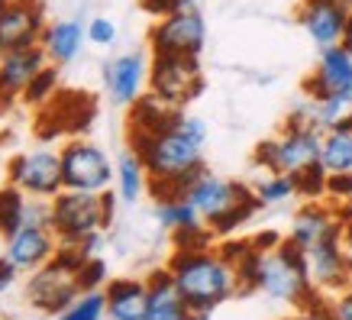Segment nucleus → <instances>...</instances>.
Listing matches in <instances>:
<instances>
[{
	"mask_svg": "<svg viewBox=\"0 0 352 320\" xmlns=\"http://www.w3.org/2000/svg\"><path fill=\"white\" fill-rule=\"evenodd\" d=\"M62 184L72 191H94L104 194L113 188L117 178V165L110 162V156L100 146L87 142L81 136H72L62 149Z\"/></svg>",
	"mask_w": 352,
	"mask_h": 320,
	"instance_id": "nucleus-8",
	"label": "nucleus"
},
{
	"mask_svg": "<svg viewBox=\"0 0 352 320\" xmlns=\"http://www.w3.org/2000/svg\"><path fill=\"white\" fill-rule=\"evenodd\" d=\"M342 45L352 52V13H349V20H346V30H342Z\"/></svg>",
	"mask_w": 352,
	"mask_h": 320,
	"instance_id": "nucleus-40",
	"label": "nucleus"
},
{
	"mask_svg": "<svg viewBox=\"0 0 352 320\" xmlns=\"http://www.w3.org/2000/svg\"><path fill=\"white\" fill-rule=\"evenodd\" d=\"M217 239V233L210 226L204 224H194V226H182V230H171V243L175 249H184V253H197V249H210Z\"/></svg>",
	"mask_w": 352,
	"mask_h": 320,
	"instance_id": "nucleus-32",
	"label": "nucleus"
},
{
	"mask_svg": "<svg viewBox=\"0 0 352 320\" xmlns=\"http://www.w3.org/2000/svg\"><path fill=\"white\" fill-rule=\"evenodd\" d=\"M104 317H107L104 291H81V298L75 304H68L62 314H55V320H104Z\"/></svg>",
	"mask_w": 352,
	"mask_h": 320,
	"instance_id": "nucleus-30",
	"label": "nucleus"
},
{
	"mask_svg": "<svg viewBox=\"0 0 352 320\" xmlns=\"http://www.w3.org/2000/svg\"><path fill=\"white\" fill-rule=\"evenodd\" d=\"M207 45V20L201 10H178L152 23L149 49L152 55H197Z\"/></svg>",
	"mask_w": 352,
	"mask_h": 320,
	"instance_id": "nucleus-10",
	"label": "nucleus"
},
{
	"mask_svg": "<svg viewBox=\"0 0 352 320\" xmlns=\"http://www.w3.org/2000/svg\"><path fill=\"white\" fill-rule=\"evenodd\" d=\"M256 198L262 201V207L285 204V201H291V198H298L294 175H285V171H265L256 184Z\"/></svg>",
	"mask_w": 352,
	"mask_h": 320,
	"instance_id": "nucleus-28",
	"label": "nucleus"
},
{
	"mask_svg": "<svg viewBox=\"0 0 352 320\" xmlns=\"http://www.w3.org/2000/svg\"><path fill=\"white\" fill-rule=\"evenodd\" d=\"M16 275H20V268L13 266L7 256H0V291H10L16 285Z\"/></svg>",
	"mask_w": 352,
	"mask_h": 320,
	"instance_id": "nucleus-38",
	"label": "nucleus"
},
{
	"mask_svg": "<svg viewBox=\"0 0 352 320\" xmlns=\"http://www.w3.org/2000/svg\"><path fill=\"white\" fill-rule=\"evenodd\" d=\"M45 7L43 0H7L0 13V55L26 45H39L45 32Z\"/></svg>",
	"mask_w": 352,
	"mask_h": 320,
	"instance_id": "nucleus-14",
	"label": "nucleus"
},
{
	"mask_svg": "<svg viewBox=\"0 0 352 320\" xmlns=\"http://www.w3.org/2000/svg\"><path fill=\"white\" fill-rule=\"evenodd\" d=\"M49 226L58 236V243H81L87 236L104 233L110 226L104 194L62 188L49 201Z\"/></svg>",
	"mask_w": 352,
	"mask_h": 320,
	"instance_id": "nucleus-6",
	"label": "nucleus"
},
{
	"mask_svg": "<svg viewBox=\"0 0 352 320\" xmlns=\"http://www.w3.org/2000/svg\"><path fill=\"white\" fill-rule=\"evenodd\" d=\"M55 94H58V65L49 62L43 72L26 85V91H23L20 100L26 107H45L49 100H55Z\"/></svg>",
	"mask_w": 352,
	"mask_h": 320,
	"instance_id": "nucleus-29",
	"label": "nucleus"
},
{
	"mask_svg": "<svg viewBox=\"0 0 352 320\" xmlns=\"http://www.w3.org/2000/svg\"><path fill=\"white\" fill-rule=\"evenodd\" d=\"M85 253L78 243H58L55 259H49L43 268L30 272L26 281V301L43 314H62L68 304L81 298V281L78 268L85 262Z\"/></svg>",
	"mask_w": 352,
	"mask_h": 320,
	"instance_id": "nucleus-5",
	"label": "nucleus"
},
{
	"mask_svg": "<svg viewBox=\"0 0 352 320\" xmlns=\"http://www.w3.org/2000/svg\"><path fill=\"white\" fill-rule=\"evenodd\" d=\"M149 91L168 100L171 107L191 104L204 91V72L197 55H152L149 62Z\"/></svg>",
	"mask_w": 352,
	"mask_h": 320,
	"instance_id": "nucleus-9",
	"label": "nucleus"
},
{
	"mask_svg": "<svg viewBox=\"0 0 352 320\" xmlns=\"http://www.w3.org/2000/svg\"><path fill=\"white\" fill-rule=\"evenodd\" d=\"M352 94V52L342 43L327 45L317 55L314 72L304 78V97L327 100V97H349Z\"/></svg>",
	"mask_w": 352,
	"mask_h": 320,
	"instance_id": "nucleus-12",
	"label": "nucleus"
},
{
	"mask_svg": "<svg viewBox=\"0 0 352 320\" xmlns=\"http://www.w3.org/2000/svg\"><path fill=\"white\" fill-rule=\"evenodd\" d=\"M26 224H49V201H30V194L7 182L0 188V236L10 239Z\"/></svg>",
	"mask_w": 352,
	"mask_h": 320,
	"instance_id": "nucleus-20",
	"label": "nucleus"
},
{
	"mask_svg": "<svg viewBox=\"0 0 352 320\" xmlns=\"http://www.w3.org/2000/svg\"><path fill=\"white\" fill-rule=\"evenodd\" d=\"M85 39H87V26H81V20H55L45 26L39 45H43L45 58L62 68V65H68L81 52Z\"/></svg>",
	"mask_w": 352,
	"mask_h": 320,
	"instance_id": "nucleus-23",
	"label": "nucleus"
},
{
	"mask_svg": "<svg viewBox=\"0 0 352 320\" xmlns=\"http://www.w3.org/2000/svg\"><path fill=\"white\" fill-rule=\"evenodd\" d=\"M3 243H7L3 246V256L10 259L20 272H36V268H43L58 253V236L52 233L49 224H26L10 239H3Z\"/></svg>",
	"mask_w": 352,
	"mask_h": 320,
	"instance_id": "nucleus-19",
	"label": "nucleus"
},
{
	"mask_svg": "<svg viewBox=\"0 0 352 320\" xmlns=\"http://www.w3.org/2000/svg\"><path fill=\"white\" fill-rule=\"evenodd\" d=\"M342 253H346V262H349V268H352V217L346 220V226H342Z\"/></svg>",
	"mask_w": 352,
	"mask_h": 320,
	"instance_id": "nucleus-39",
	"label": "nucleus"
},
{
	"mask_svg": "<svg viewBox=\"0 0 352 320\" xmlns=\"http://www.w3.org/2000/svg\"><path fill=\"white\" fill-rule=\"evenodd\" d=\"M45 65L49 58H45L43 45H26V49H13V52L0 55V114H7L20 100L26 85Z\"/></svg>",
	"mask_w": 352,
	"mask_h": 320,
	"instance_id": "nucleus-15",
	"label": "nucleus"
},
{
	"mask_svg": "<svg viewBox=\"0 0 352 320\" xmlns=\"http://www.w3.org/2000/svg\"><path fill=\"white\" fill-rule=\"evenodd\" d=\"M346 129H349V133H352V114H349V123H346Z\"/></svg>",
	"mask_w": 352,
	"mask_h": 320,
	"instance_id": "nucleus-41",
	"label": "nucleus"
},
{
	"mask_svg": "<svg viewBox=\"0 0 352 320\" xmlns=\"http://www.w3.org/2000/svg\"><path fill=\"white\" fill-rule=\"evenodd\" d=\"M281 320H300V314H298V317H281Z\"/></svg>",
	"mask_w": 352,
	"mask_h": 320,
	"instance_id": "nucleus-43",
	"label": "nucleus"
},
{
	"mask_svg": "<svg viewBox=\"0 0 352 320\" xmlns=\"http://www.w3.org/2000/svg\"><path fill=\"white\" fill-rule=\"evenodd\" d=\"M352 217L349 207H342L340 201H307L304 207H298L294 220H291L288 239L300 246V249H310L314 243H320L323 236H330L333 230H340L346 220Z\"/></svg>",
	"mask_w": 352,
	"mask_h": 320,
	"instance_id": "nucleus-18",
	"label": "nucleus"
},
{
	"mask_svg": "<svg viewBox=\"0 0 352 320\" xmlns=\"http://www.w3.org/2000/svg\"><path fill=\"white\" fill-rule=\"evenodd\" d=\"M3 7H7V0H0V13H3Z\"/></svg>",
	"mask_w": 352,
	"mask_h": 320,
	"instance_id": "nucleus-42",
	"label": "nucleus"
},
{
	"mask_svg": "<svg viewBox=\"0 0 352 320\" xmlns=\"http://www.w3.org/2000/svg\"><path fill=\"white\" fill-rule=\"evenodd\" d=\"M330 310L336 320H352V285L346 291H340V295H333Z\"/></svg>",
	"mask_w": 352,
	"mask_h": 320,
	"instance_id": "nucleus-37",
	"label": "nucleus"
},
{
	"mask_svg": "<svg viewBox=\"0 0 352 320\" xmlns=\"http://www.w3.org/2000/svg\"><path fill=\"white\" fill-rule=\"evenodd\" d=\"M168 272L194 320H207L220 304L239 295V275L233 262L220 253V246L197 253L175 249V256L168 259Z\"/></svg>",
	"mask_w": 352,
	"mask_h": 320,
	"instance_id": "nucleus-2",
	"label": "nucleus"
},
{
	"mask_svg": "<svg viewBox=\"0 0 352 320\" xmlns=\"http://www.w3.org/2000/svg\"><path fill=\"white\" fill-rule=\"evenodd\" d=\"M149 188V171L142 165L133 149H123L117 159V178H113V191L120 194L123 204H136Z\"/></svg>",
	"mask_w": 352,
	"mask_h": 320,
	"instance_id": "nucleus-25",
	"label": "nucleus"
},
{
	"mask_svg": "<svg viewBox=\"0 0 352 320\" xmlns=\"http://www.w3.org/2000/svg\"><path fill=\"white\" fill-rule=\"evenodd\" d=\"M323 133L307 123H285V129L275 139L258 142L252 152V162L265 171H285V175H300L314 162H320Z\"/></svg>",
	"mask_w": 352,
	"mask_h": 320,
	"instance_id": "nucleus-7",
	"label": "nucleus"
},
{
	"mask_svg": "<svg viewBox=\"0 0 352 320\" xmlns=\"http://www.w3.org/2000/svg\"><path fill=\"white\" fill-rule=\"evenodd\" d=\"M110 320H146V301L149 288L146 278H113L104 288Z\"/></svg>",
	"mask_w": 352,
	"mask_h": 320,
	"instance_id": "nucleus-22",
	"label": "nucleus"
},
{
	"mask_svg": "<svg viewBox=\"0 0 352 320\" xmlns=\"http://www.w3.org/2000/svg\"><path fill=\"white\" fill-rule=\"evenodd\" d=\"M10 184H16L20 191L30 198H43L52 201L55 194L62 191V156L58 149H36V152H20L13 156L7 165Z\"/></svg>",
	"mask_w": 352,
	"mask_h": 320,
	"instance_id": "nucleus-11",
	"label": "nucleus"
},
{
	"mask_svg": "<svg viewBox=\"0 0 352 320\" xmlns=\"http://www.w3.org/2000/svg\"><path fill=\"white\" fill-rule=\"evenodd\" d=\"M256 291H262V295H268V298H275V301L298 304L300 310L323 298V291L310 278L307 253L294 239H288V236H281L278 246L258 253Z\"/></svg>",
	"mask_w": 352,
	"mask_h": 320,
	"instance_id": "nucleus-3",
	"label": "nucleus"
},
{
	"mask_svg": "<svg viewBox=\"0 0 352 320\" xmlns=\"http://www.w3.org/2000/svg\"><path fill=\"white\" fill-rule=\"evenodd\" d=\"M104 87L113 104L129 107L149 91V62L142 52H123L104 65Z\"/></svg>",
	"mask_w": 352,
	"mask_h": 320,
	"instance_id": "nucleus-16",
	"label": "nucleus"
},
{
	"mask_svg": "<svg viewBox=\"0 0 352 320\" xmlns=\"http://www.w3.org/2000/svg\"><path fill=\"white\" fill-rule=\"evenodd\" d=\"M78 281H81V291H104L107 288V262L100 256L85 259L78 268Z\"/></svg>",
	"mask_w": 352,
	"mask_h": 320,
	"instance_id": "nucleus-33",
	"label": "nucleus"
},
{
	"mask_svg": "<svg viewBox=\"0 0 352 320\" xmlns=\"http://www.w3.org/2000/svg\"><path fill=\"white\" fill-rule=\"evenodd\" d=\"M184 198L201 211L204 224L210 226L217 236H230L233 230L249 224L256 217V211L262 207V201L256 198V188L233 182V178H220V175L207 169L194 178V184L188 188Z\"/></svg>",
	"mask_w": 352,
	"mask_h": 320,
	"instance_id": "nucleus-4",
	"label": "nucleus"
},
{
	"mask_svg": "<svg viewBox=\"0 0 352 320\" xmlns=\"http://www.w3.org/2000/svg\"><path fill=\"white\" fill-rule=\"evenodd\" d=\"M146 288H149L146 320H194L182 298V291L175 285V278H171L168 266L152 268L149 275H146Z\"/></svg>",
	"mask_w": 352,
	"mask_h": 320,
	"instance_id": "nucleus-21",
	"label": "nucleus"
},
{
	"mask_svg": "<svg viewBox=\"0 0 352 320\" xmlns=\"http://www.w3.org/2000/svg\"><path fill=\"white\" fill-rule=\"evenodd\" d=\"M342 226L333 230L330 236H323L320 243H314L310 249H304L310 278H314V285L323 295H340V291H346L352 285V268L346 262V253H342Z\"/></svg>",
	"mask_w": 352,
	"mask_h": 320,
	"instance_id": "nucleus-13",
	"label": "nucleus"
},
{
	"mask_svg": "<svg viewBox=\"0 0 352 320\" xmlns=\"http://www.w3.org/2000/svg\"><path fill=\"white\" fill-rule=\"evenodd\" d=\"M142 10L162 20L168 13H178V10H201V0H142Z\"/></svg>",
	"mask_w": 352,
	"mask_h": 320,
	"instance_id": "nucleus-34",
	"label": "nucleus"
},
{
	"mask_svg": "<svg viewBox=\"0 0 352 320\" xmlns=\"http://www.w3.org/2000/svg\"><path fill=\"white\" fill-rule=\"evenodd\" d=\"M320 162L330 175L352 171V133L349 129H327V133H323Z\"/></svg>",
	"mask_w": 352,
	"mask_h": 320,
	"instance_id": "nucleus-26",
	"label": "nucleus"
},
{
	"mask_svg": "<svg viewBox=\"0 0 352 320\" xmlns=\"http://www.w3.org/2000/svg\"><path fill=\"white\" fill-rule=\"evenodd\" d=\"M327 178H330V171L323 169V162H314L310 169L294 175L298 198H304V201H323L327 198Z\"/></svg>",
	"mask_w": 352,
	"mask_h": 320,
	"instance_id": "nucleus-31",
	"label": "nucleus"
},
{
	"mask_svg": "<svg viewBox=\"0 0 352 320\" xmlns=\"http://www.w3.org/2000/svg\"><path fill=\"white\" fill-rule=\"evenodd\" d=\"M327 198L330 201H352V171H342V175H330L327 178Z\"/></svg>",
	"mask_w": 352,
	"mask_h": 320,
	"instance_id": "nucleus-36",
	"label": "nucleus"
},
{
	"mask_svg": "<svg viewBox=\"0 0 352 320\" xmlns=\"http://www.w3.org/2000/svg\"><path fill=\"white\" fill-rule=\"evenodd\" d=\"M178 107H171L168 100H162L159 94H146L139 97L136 104H129V136L136 133H159V129H168L175 120H178Z\"/></svg>",
	"mask_w": 352,
	"mask_h": 320,
	"instance_id": "nucleus-24",
	"label": "nucleus"
},
{
	"mask_svg": "<svg viewBox=\"0 0 352 320\" xmlns=\"http://www.w3.org/2000/svg\"><path fill=\"white\" fill-rule=\"evenodd\" d=\"M87 39L94 45H113L117 43V23L110 17H94L87 23Z\"/></svg>",
	"mask_w": 352,
	"mask_h": 320,
	"instance_id": "nucleus-35",
	"label": "nucleus"
},
{
	"mask_svg": "<svg viewBox=\"0 0 352 320\" xmlns=\"http://www.w3.org/2000/svg\"><path fill=\"white\" fill-rule=\"evenodd\" d=\"M349 13L352 0H304L298 20L310 36V43L317 49H327V45L342 43V30H346Z\"/></svg>",
	"mask_w": 352,
	"mask_h": 320,
	"instance_id": "nucleus-17",
	"label": "nucleus"
},
{
	"mask_svg": "<svg viewBox=\"0 0 352 320\" xmlns=\"http://www.w3.org/2000/svg\"><path fill=\"white\" fill-rule=\"evenodd\" d=\"M155 220L171 233V230H182V226L201 224L204 217L188 198H162V201L155 204Z\"/></svg>",
	"mask_w": 352,
	"mask_h": 320,
	"instance_id": "nucleus-27",
	"label": "nucleus"
},
{
	"mask_svg": "<svg viewBox=\"0 0 352 320\" xmlns=\"http://www.w3.org/2000/svg\"><path fill=\"white\" fill-rule=\"evenodd\" d=\"M129 149L142 159L146 171H149V188L159 201L162 198H184L194 178L207 169L204 165V142L188 136L178 127V120L159 133L129 136Z\"/></svg>",
	"mask_w": 352,
	"mask_h": 320,
	"instance_id": "nucleus-1",
	"label": "nucleus"
}]
</instances>
